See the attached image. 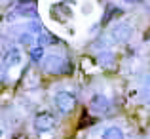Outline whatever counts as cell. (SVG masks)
<instances>
[{
	"label": "cell",
	"mask_w": 150,
	"mask_h": 139,
	"mask_svg": "<svg viewBox=\"0 0 150 139\" xmlns=\"http://www.w3.org/2000/svg\"><path fill=\"white\" fill-rule=\"evenodd\" d=\"M0 2H4V0H0Z\"/></svg>",
	"instance_id": "cell-13"
},
{
	"label": "cell",
	"mask_w": 150,
	"mask_h": 139,
	"mask_svg": "<svg viewBox=\"0 0 150 139\" xmlns=\"http://www.w3.org/2000/svg\"><path fill=\"white\" fill-rule=\"evenodd\" d=\"M133 36V27L125 21H120L110 29V38H112L116 44H127Z\"/></svg>",
	"instance_id": "cell-3"
},
{
	"label": "cell",
	"mask_w": 150,
	"mask_h": 139,
	"mask_svg": "<svg viewBox=\"0 0 150 139\" xmlns=\"http://www.w3.org/2000/svg\"><path fill=\"white\" fill-rule=\"evenodd\" d=\"M124 2H125V4H141L143 0H124Z\"/></svg>",
	"instance_id": "cell-10"
},
{
	"label": "cell",
	"mask_w": 150,
	"mask_h": 139,
	"mask_svg": "<svg viewBox=\"0 0 150 139\" xmlns=\"http://www.w3.org/2000/svg\"><path fill=\"white\" fill-rule=\"evenodd\" d=\"M76 95L72 92H69V90H59V92L53 93V107L57 109V113L61 114H69L72 113L74 109H76Z\"/></svg>",
	"instance_id": "cell-1"
},
{
	"label": "cell",
	"mask_w": 150,
	"mask_h": 139,
	"mask_svg": "<svg viewBox=\"0 0 150 139\" xmlns=\"http://www.w3.org/2000/svg\"><path fill=\"white\" fill-rule=\"evenodd\" d=\"M2 137H4V130L0 128V139H2Z\"/></svg>",
	"instance_id": "cell-12"
},
{
	"label": "cell",
	"mask_w": 150,
	"mask_h": 139,
	"mask_svg": "<svg viewBox=\"0 0 150 139\" xmlns=\"http://www.w3.org/2000/svg\"><path fill=\"white\" fill-rule=\"evenodd\" d=\"M144 40H150V29H148V33L144 34Z\"/></svg>",
	"instance_id": "cell-11"
},
{
	"label": "cell",
	"mask_w": 150,
	"mask_h": 139,
	"mask_svg": "<svg viewBox=\"0 0 150 139\" xmlns=\"http://www.w3.org/2000/svg\"><path fill=\"white\" fill-rule=\"evenodd\" d=\"M29 55H30V59H33L34 63H40V59L44 57V48L38 46V44H36V46H33V48L29 50Z\"/></svg>",
	"instance_id": "cell-9"
},
{
	"label": "cell",
	"mask_w": 150,
	"mask_h": 139,
	"mask_svg": "<svg viewBox=\"0 0 150 139\" xmlns=\"http://www.w3.org/2000/svg\"><path fill=\"white\" fill-rule=\"evenodd\" d=\"M40 65H42V69H44L46 73H51V74H61V73H67V71L70 69L69 63H67V59L61 57V55H57V53L44 55V57L40 59Z\"/></svg>",
	"instance_id": "cell-2"
},
{
	"label": "cell",
	"mask_w": 150,
	"mask_h": 139,
	"mask_svg": "<svg viewBox=\"0 0 150 139\" xmlns=\"http://www.w3.org/2000/svg\"><path fill=\"white\" fill-rule=\"evenodd\" d=\"M17 42H19L23 48L30 50L33 46H36V36H34L33 33H29V31H25V33H19V34H17Z\"/></svg>",
	"instance_id": "cell-8"
},
{
	"label": "cell",
	"mask_w": 150,
	"mask_h": 139,
	"mask_svg": "<svg viewBox=\"0 0 150 139\" xmlns=\"http://www.w3.org/2000/svg\"><path fill=\"white\" fill-rule=\"evenodd\" d=\"M2 63L4 67H17L23 63V51L19 46H10L6 48V51H4L2 55Z\"/></svg>",
	"instance_id": "cell-6"
},
{
	"label": "cell",
	"mask_w": 150,
	"mask_h": 139,
	"mask_svg": "<svg viewBox=\"0 0 150 139\" xmlns=\"http://www.w3.org/2000/svg\"><path fill=\"white\" fill-rule=\"evenodd\" d=\"M101 139H125V133L120 126H108L101 132Z\"/></svg>",
	"instance_id": "cell-7"
},
{
	"label": "cell",
	"mask_w": 150,
	"mask_h": 139,
	"mask_svg": "<svg viewBox=\"0 0 150 139\" xmlns=\"http://www.w3.org/2000/svg\"><path fill=\"white\" fill-rule=\"evenodd\" d=\"M34 130L36 132H40V133H46V132H50V130H53L55 128V124H57V120H55V116L51 113H38L36 116H34Z\"/></svg>",
	"instance_id": "cell-5"
},
{
	"label": "cell",
	"mask_w": 150,
	"mask_h": 139,
	"mask_svg": "<svg viewBox=\"0 0 150 139\" xmlns=\"http://www.w3.org/2000/svg\"><path fill=\"white\" fill-rule=\"evenodd\" d=\"M110 109H112V101H110L108 95L93 93L89 97V110L93 114H106V113H110Z\"/></svg>",
	"instance_id": "cell-4"
}]
</instances>
